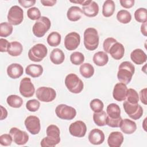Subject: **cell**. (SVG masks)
<instances>
[{"mask_svg": "<svg viewBox=\"0 0 147 147\" xmlns=\"http://www.w3.org/2000/svg\"><path fill=\"white\" fill-rule=\"evenodd\" d=\"M47 136L41 141L40 145L42 147H53L60 141V131L59 128L55 125H49L46 130Z\"/></svg>", "mask_w": 147, "mask_h": 147, "instance_id": "cell-1", "label": "cell"}, {"mask_svg": "<svg viewBox=\"0 0 147 147\" xmlns=\"http://www.w3.org/2000/svg\"><path fill=\"white\" fill-rule=\"evenodd\" d=\"M135 72L134 65L130 61H125L120 64L117 72L118 80L125 84H128Z\"/></svg>", "mask_w": 147, "mask_h": 147, "instance_id": "cell-2", "label": "cell"}, {"mask_svg": "<svg viewBox=\"0 0 147 147\" xmlns=\"http://www.w3.org/2000/svg\"><path fill=\"white\" fill-rule=\"evenodd\" d=\"M99 37L98 31L94 28H88L84 32V45L88 51L96 49L99 45Z\"/></svg>", "mask_w": 147, "mask_h": 147, "instance_id": "cell-3", "label": "cell"}, {"mask_svg": "<svg viewBox=\"0 0 147 147\" xmlns=\"http://www.w3.org/2000/svg\"><path fill=\"white\" fill-rule=\"evenodd\" d=\"M65 85L72 93L79 94L83 89L84 84L82 80L75 74L71 73L65 78Z\"/></svg>", "mask_w": 147, "mask_h": 147, "instance_id": "cell-4", "label": "cell"}, {"mask_svg": "<svg viewBox=\"0 0 147 147\" xmlns=\"http://www.w3.org/2000/svg\"><path fill=\"white\" fill-rule=\"evenodd\" d=\"M51 26L50 20L45 16H41L36 21L32 28L33 34L37 37H42L49 30Z\"/></svg>", "mask_w": 147, "mask_h": 147, "instance_id": "cell-5", "label": "cell"}, {"mask_svg": "<svg viewBox=\"0 0 147 147\" xmlns=\"http://www.w3.org/2000/svg\"><path fill=\"white\" fill-rule=\"evenodd\" d=\"M48 49L47 47L43 44H37L33 46L28 52L29 59L34 62L42 61L47 56Z\"/></svg>", "mask_w": 147, "mask_h": 147, "instance_id": "cell-6", "label": "cell"}, {"mask_svg": "<svg viewBox=\"0 0 147 147\" xmlns=\"http://www.w3.org/2000/svg\"><path fill=\"white\" fill-rule=\"evenodd\" d=\"M55 113L59 118L65 120H72L76 115V111L74 107L65 104L59 105L56 107Z\"/></svg>", "mask_w": 147, "mask_h": 147, "instance_id": "cell-7", "label": "cell"}, {"mask_svg": "<svg viewBox=\"0 0 147 147\" xmlns=\"http://www.w3.org/2000/svg\"><path fill=\"white\" fill-rule=\"evenodd\" d=\"M123 107L126 113L133 119L137 120L143 114V109L138 103L132 104L125 100L123 103Z\"/></svg>", "mask_w": 147, "mask_h": 147, "instance_id": "cell-8", "label": "cell"}, {"mask_svg": "<svg viewBox=\"0 0 147 147\" xmlns=\"http://www.w3.org/2000/svg\"><path fill=\"white\" fill-rule=\"evenodd\" d=\"M36 95L40 101L43 102H50L56 98V92L52 88L48 87H40L37 90Z\"/></svg>", "mask_w": 147, "mask_h": 147, "instance_id": "cell-9", "label": "cell"}, {"mask_svg": "<svg viewBox=\"0 0 147 147\" xmlns=\"http://www.w3.org/2000/svg\"><path fill=\"white\" fill-rule=\"evenodd\" d=\"M8 22L12 25L20 24L24 19V11L18 6L14 5L10 7L7 14Z\"/></svg>", "mask_w": 147, "mask_h": 147, "instance_id": "cell-10", "label": "cell"}, {"mask_svg": "<svg viewBox=\"0 0 147 147\" xmlns=\"http://www.w3.org/2000/svg\"><path fill=\"white\" fill-rule=\"evenodd\" d=\"M19 91L21 95L25 98H30L34 95L35 88L30 78L25 77L21 80Z\"/></svg>", "mask_w": 147, "mask_h": 147, "instance_id": "cell-11", "label": "cell"}, {"mask_svg": "<svg viewBox=\"0 0 147 147\" xmlns=\"http://www.w3.org/2000/svg\"><path fill=\"white\" fill-rule=\"evenodd\" d=\"M24 123L28 131L32 134L36 135L40 132L41 129L40 120L37 116H28L25 119Z\"/></svg>", "mask_w": 147, "mask_h": 147, "instance_id": "cell-12", "label": "cell"}, {"mask_svg": "<svg viewBox=\"0 0 147 147\" xmlns=\"http://www.w3.org/2000/svg\"><path fill=\"white\" fill-rule=\"evenodd\" d=\"M80 42V36L75 32L67 34L64 38V47L68 51H74L79 45Z\"/></svg>", "mask_w": 147, "mask_h": 147, "instance_id": "cell-13", "label": "cell"}, {"mask_svg": "<svg viewBox=\"0 0 147 147\" xmlns=\"http://www.w3.org/2000/svg\"><path fill=\"white\" fill-rule=\"evenodd\" d=\"M9 134L11 136L13 141L18 145H25L29 140L28 133L16 127L10 129Z\"/></svg>", "mask_w": 147, "mask_h": 147, "instance_id": "cell-14", "label": "cell"}, {"mask_svg": "<svg viewBox=\"0 0 147 147\" xmlns=\"http://www.w3.org/2000/svg\"><path fill=\"white\" fill-rule=\"evenodd\" d=\"M69 133L76 137H83L86 135L87 126L82 121H76L72 123L69 126Z\"/></svg>", "mask_w": 147, "mask_h": 147, "instance_id": "cell-15", "label": "cell"}, {"mask_svg": "<svg viewBox=\"0 0 147 147\" xmlns=\"http://www.w3.org/2000/svg\"><path fill=\"white\" fill-rule=\"evenodd\" d=\"M127 89L126 85L124 83H117L115 85L113 91V98L118 102L125 100L126 99Z\"/></svg>", "mask_w": 147, "mask_h": 147, "instance_id": "cell-16", "label": "cell"}, {"mask_svg": "<svg viewBox=\"0 0 147 147\" xmlns=\"http://www.w3.org/2000/svg\"><path fill=\"white\" fill-rule=\"evenodd\" d=\"M105 134L102 130L98 129H94L89 133L88 138L90 142L93 145H100L105 141Z\"/></svg>", "mask_w": 147, "mask_h": 147, "instance_id": "cell-17", "label": "cell"}, {"mask_svg": "<svg viewBox=\"0 0 147 147\" xmlns=\"http://www.w3.org/2000/svg\"><path fill=\"white\" fill-rule=\"evenodd\" d=\"M123 136L119 131L111 132L108 137L107 143L110 147H119L123 142Z\"/></svg>", "mask_w": 147, "mask_h": 147, "instance_id": "cell-18", "label": "cell"}, {"mask_svg": "<svg viewBox=\"0 0 147 147\" xmlns=\"http://www.w3.org/2000/svg\"><path fill=\"white\" fill-rule=\"evenodd\" d=\"M111 56L115 60L121 59L125 53V48L123 45L117 41L110 47L109 53Z\"/></svg>", "mask_w": 147, "mask_h": 147, "instance_id": "cell-19", "label": "cell"}, {"mask_svg": "<svg viewBox=\"0 0 147 147\" xmlns=\"http://www.w3.org/2000/svg\"><path fill=\"white\" fill-rule=\"evenodd\" d=\"M24 72V69L21 65L18 63L10 64L7 68V75L11 79H17L21 77Z\"/></svg>", "mask_w": 147, "mask_h": 147, "instance_id": "cell-20", "label": "cell"}, {"mask_svg": "<svg viewBox=\"0 0 147 147\" xmlns=\"http://www.w3.org/2000/svg\"><path fill=\"white\" fill-rule=\"evenodd\" d=\"M119 127L123 133L131 134L136 130L137 125L136 122L133 121L128 118H125L122 120Z\"/></svg>", "mask_w": 147, "mask_h": 147, "instance_id": "cell-21", "label": "cell"}, {"mask_svg": "<svg viewBox=\"0 0 147 147\" xmlns=\"http://www.w3.org/2000/svg\"><path fill=\"white\" fill-rule=\"evenodd\" d=\"M130 59L136 64L141 65L146 61V53L141 49H136L130 53Z\"/></svg>", "mask_w": 147, "mask_h": 147, "instance_id": "cell-22", "label": "cell"}, {"mask_svg": "<svg viewBox=\"0 0 147 147\" xmlns=\"http://www.w3.org/2000/svg\"><path fill=\"white\" fill-rule=\"evenodd\" d=\"M83 13L87 17H94L98 15L99 13V6L95 1L91 2L86 6L82 7Z\"/></svg>", "mask_w": 147, "mask_h": 147, "instance_id": "cell-23", "label": "cell"}, {"mask_svg": "<svg viewBox=\"0 0 147 147\" xmlns=\"http://www.w3.org/2000/svg\"><path fill=\"white\" fill-rule=\"evenodd\" d=\"M25 72L32 78H37L42 75L43 67L39 64H31L26 67Z\"/></svg>", "mask_w": 147, "mask_h": 147, "instance_id": "cell-24", "label": "cell"}, {"mask_svg": "<svg viewBox=\"0 0 147 147\" xmlns=\"http://www.w3.org/2000/svg\"><path fill=\"white\" fill-rule=\"evenodd\" d=\"M82 14V10L79 7L73 6L68 9L67 13V16L69 21L75 22L81 18Z\"/></svg>", "mask_w": 147, "mask_h": 147, "instance_id": "cell-25", "label": "cell"}, {"mask_svg": "<svg viewBox=\"0 0 147 147\" xmlns=\"http://www.w3.org/2000/svg\"><path fill=\"white\" fill-rule=\"evenodd\" d=\"M49 58L53 64L58 65L63 63L65 59V55L60 49L55 48L51 52Z\"/></svg>", "mask_w": 147, "mask_h": 147, "instance_id": "cell-26", "label": "cell"}, {"mask_svg": "<svg viewBox=\"0 0 147 147\" xmlns=\"http://www.w3.org/2000/svg\"><path fill=\"white\" fill-rule=\"evenodd\" d=\"M92 60L96 65L102 67L108 63L109 56L105 52L99 51L94 54Z\"/></svg>", "mask_w": 147, "mask_h": 147, "instance_id": "cell-27", "label": "cell"}, {"mask_svg": "<svg viewBox=\"0 0 147 147\" xmlns=\"http://www.w3.org/2000/svg\"><path fill=\"white\" fill-rule=\"evenodd\" d=\"M115 9V3L112 0L105 1L102 7V14L105 17H111L114 13Z\"/></svg>", "mask_w": 147, "mask_h": 147, "instance_id": "cell-28", "label": "cell"}, {"mask_svg": "<svg viewBox=\"0 0 147 147\" xmlns=\"http://www.w3.org/2000/svg\"><path fill=\"white\" fill-rule=\"evenodd\" d=\"M23 51L22 44L18 41H12L10 42L7 53L11 56H18L20 55Z\"/></svg>", "mask_w": 147, "mask_h": 147, "instance_id": "cell-29", "label": "cell"}, {"mask_svg": "<svg viewBox=\"0 0 147 147\" xmlns=\"http://www.w3.org/2000/svg\"><path fill=\"white\" fill-rule=\"evenodd\" d=\"M107 114L104 111L98 113H94L93 114V120L94 123L99 126H103L106 125Z\"/></svg>", "mask_w": 147, "mask_h": 147, "instance_id": "cell-30", "label": "cell"}, {"mask_svg": "<svg viewBox=\"0 0 147 147\" xmlns=\"http://www.w3.org/2000/svg\"><path fill=\"white\" fill-rule=\"evenodd\" d=\"M79 71L82 76L85 78L92 77L94 74V68L90 63H83L79 68Z\"/></svg>", "mask_w": 147, "mask_h": 147, "instance_id": "cell-31", "label": "cell"}, {"mask_svg": "<svg viewBox=\"0 0 147 147\" xmlns=\"http://www.w3.org/2000/svg\"><path fill=\"white\" fill-rule=\"evenodd\" d=\"M108 117L111 118H117L121 117V109L119 106L115 103L109 104L106 109Z\"/></svg>", "mask_w": 147, "mask_h": 147, "instance_id": "cell-32", "label": "cell"}, {"mask_svg": "<svg viewBox=\"0 0 147 147\" xmlns=\"http://www.w3.org/2000/svg\"><path fill=\"white\" fill-rule=\"evenodd\" d=\"M7 103L9 106L13 108H20L23 104L22 99L17 95H10L6 99Z\"/></svg>", "mask_w": 147, "mask_h": 147, "instance_id": "cell-33", "label": "cell"}, {"mask_svg": "<svg viewBox=\"0 0 147 147\" xmlns=\"http://www.w3.org/2000/svg\"><path fill=\"white\" fill-rule=\"evenodd\" d=\"M61 36L57 32H51L48 36L47 38V41L48 44L51 47H57L61 42Z\"/></svg>", "mask_w": 147, "mask_h": 147, "instance_id": "cell-34", "label": "cell"}, {"mask_svg": "<svg viewBox=\"0 0 147 147\" xmlns=\"http://www.w3.org/2000/svg\"><path fill=\"white\" fill-rule=\"evenodd\" d=\"M117 20L124 24H128L131 20V15L129 11L126 10H121L117 14Z\"/></svg>", "mask_w": 147, "mask_h": 147, "instance_id": "cell-35", "label": "cell"}, {"mask_svg": "<svg viewBox=\"0 0 147 147\" xmlns=\"http://www.w3.org/2000/svg\"><path fill=\"white\" fill-rule=\"evenodd\" d=\"M13 30V26L9 22H2L0 24V36L6 37L12 33Z\"/></svg>", "mask_w": 147, "mask_h": 147, "instance_id": "cell-36", "label": "cell"}, {"mask_svg": "<svg viewBox=\"0 0 147 147\" xmlns=\"http://www.w3.org/2000/svg\"><path fill=\"white\" fill-rule=\"evenodd\" d=\"M134 18L138 22L144 23L147 21V11L145 8L141 7L137 9L134 12Z\"/></svg>", "mask_w": 147, "mask_h": 147, "instance_id": "cell-37", "label": "cell"}, {"mask_svg": "<svg viewBox=\"0 0 147 147\" xmlns=\"http://www.w3.org/2000/svg\"><path fill=\"white\" fill-rule=\"evenodd\" d=\"M70 61L73 64L79 65L84 62V56L81 52H74L70 56Z\"/></svg>", "mask_w": 147, "mask_h": 147, "instance_id": "cell-38", "label": "cell"}, {"mask_svg": "<svg viewBox=\"0 0 147 147\" xmlns=\"http://www.w3.org/2000/svg\"><path fill=\"white\" fill-rule=\"evenodd\" d=\"M127 101L132 104L138 103L139 101V95L138 92L133 88L127 89L126 94Z\"/></svg>", "mask_w": 147, "mask_h": 147, "instance_id": "cell-39", "label": "cell"}, {"mask_svg": "<svg viewBox=\"0 0 147 147\" xmlns=\"http://www.w3.org/2000/svg\"><path fill=\"white\" fill-rule=\"evenodd\" d=\"M90 106L91 109L94 113H98L103 110L104 105L101 100L99 99H94L90 102Z\"/></svg>", "mask_w": 147, "mask_h": 147, "instance_id": "cell-40", "label": "cell"}, {"mask_svg": "<svg viewBox=\"0 0 147 147\" xmlns=\"http://www.w3.org/2000/svg\"><path fill=\"white\" fill-rule=\"evenodd\" d=\"M27 16L29 19L37 21L41 18V12L37 7H32L28 10Z\"/></svg>", "mask_w": 147, "mask_h": 147, "instance_id": "cell-41", "label": "cell"}, {"mask_svg": "<svg viewBox=\"0 0 147 147\" xmlns=\"http://www.w3.org/2000/svg\"><path fill=\"white\" fill-rule=\"evenodd\" d=\"M40 106V103L38 100L33 99L29 100L26 103V108L28 110L31 112L37 111Z\"/></svg>", "mask_w": 147, "mask_h": 147, "instance_id": "cell-42", "label": "cell"}, {"mask_svg": "<svg viewBox=\"0 0 147 147\" xmlns=\"http://www.w3.org/2000/svg\"><path fill=\"white\" fill-rule=\"evenodd\" d=\"M122 120V118L121 117L117 118H111L107 117L106 125L111 127H118L121 125Z\"/></svg>", "mask_w": 147, "mask_h": 147, "instance_id": "cell-43", "label": "cell"}, {"mask_svg": "<svg viewBox=\"0 0 147 147\" xmlns=\"http://www.w3.org/2000/svg\"><path fill=\"white\" fill-rule=\"evenodd\" d=\"M13 141V138L10 134H3L0 136V144L2 146H9Z\"/></svg>", "mask_w": 147, "mask_h": 147, "instance_id": "cell-44", "label": "cell"}, {"mask_svg": "<svg viewBox=\"0 0 147 147\" xmlns=\"http://www.w3.org/2000/svg\"><path fill=\"white\" fill-rule=\"evenodd\" d=\"M117 41V40L113 37H109L105 39L103 44V48L105 52L109 53L110 47L113 45V44H114Z\"/></svg>", "mask_w": 147, "mask_h": 147, "instance_id": "cell-45", "label": "cell"}, {"mask_svg": "<svg viewBox=\"0 0 147 147\" xmlns=\"http://www.w3.org/2000/svg\"><path fill=\"white\" fill-rule=\"evenodd\" d=\"M9 44L10 42L7 40L1 38L0 39V51L1 52H7Z\"/></svg>", "mask_w": 147, "mask_h": 147, "instance_id": "cell-46", "label": "cell"}, {"mask_svg": "<svg viewBox=\"0 0 147 147\" xmlns=\"http://www.w3.org/2000/svg\"><path fill=\"white\" fill-rule=\"evenodd\" d=\"M119 2L121 5L125 9L131 8L134 5V0H120Z\"/></svg>", "mask_w": 147, "mask_h": 147, "instance_id": "cell-47", "label": "cell"}, {"mask_svg": "<svg viewBox=\"0 0 147 147\" xmlns=\"http://www.w3.org/2000/svg\"><path fill=\"white\" fill-rule=\"evenodd\" d=\"M18 2L22 6H23L25 8L30 7L33 6L36 3L35 0H30V1H25V0L20 1V0Z\"/></svg>", "mask_w": 147, "mask_h": 147, "instance_id": "cell-48", "label": "cell"}, {"mask_svg": "<svg viewBox=\"0 0 147 147\" xmlns=\"http://www.w3.org/2000/svg\"><path fill=\"white\" fill-rule=\"evenodd\" d=\"M146 88H145L142 90H141L140 92V98L141 102L146 105L147 104V100H146Z\"/></svg>", "mask_w": 147, "mask_h": 147, "instance_id": "cell-49", "label": "cell"}, {"mask_svg": "<svg viewBox=\"0 0 147 147\" xmlns=\"http://www.w3.org/2000/svg\"><path fill=\"white\" fill-rule=\"evenodd\" d=\"M40 2L44 6H53L57 2L56 0H41Z\"/></svg>", "mask_w": 147, "mask_h": 147, "instance_id": "cell-50", "label": "cell"}, {"mask_svg": "<svg viewBox=\"0 0 147 147\" xmlns=\"http://www.w3.org/2000/svg\"><path fill=\"white\" fill-rule=\"evenodd\" d=\"M72 3H79L83 6H86L88 5L90 2L91 0H87V1H84V0H77V1H70Z\"/></svg>", "mask_w": 147, "mask_h": 147, "instance_id": "cell-51", "label": "cell"}, {"mask_svg": "<svg viewBox=\"0 0 147 147\" xmlns=\"http://www.w3.org/2000/svg\"><path fill=\"white\" fill-rule=\"evenodd\" d=\"M1 120H3L5 119L7 116V111L6 109L3 107L2 106H1Z\"/></svg>", "mask_w": 147, "mask_h": 147, "instance_id": "cell-52", "label": "cell"}, {"mask_svg": "<svg viewBox=\"0 0 147 147\" xmlns=\"http://www.w3.org/2000/svg\"><path fill=\"white\" fill-rule=\"evenodd\" d=\"M141 33L144 36H147V31H146V22H144L142 24L141 26Z\"/></svg>", "mask_w": 147, "mask_h": 147, "instance_id": "cell-53", "label": "cell"}, {"mask_svg": "<svg viewBox=\"0 0 147 147\" xmlns=\"http://www.w3.org/2000/svg\"><path fill=\"white\" fill-rule=\"evenodd\" d=\"M146 118H145L144 119V122H143V128H144V130L145 131H146V127H145V122H146Z\"/></svg>", "mask_w": 147, "mask_h": 147, "instance_id": "cell-54", "label": "cell"}]
</instances>
